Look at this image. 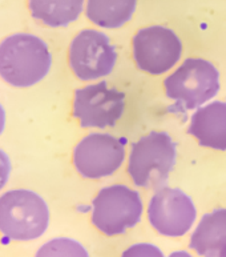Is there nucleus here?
Returning a JSON list of instances; mask_svg holds the SVG:
<instances>
[{"instance_id":"19","label":"nucleus","mask_w":226,"mask_h":257,"mask_svg":"<svg viewBox=\"0 0 226 257\" xmlns=\"http://www.w3.org/2000/svg\"><path fill=\"white\" fill-rule=\"evenodd\" d=\"M169 257H193L192 254H189L188 252H185V250H177V252H173L170 253Z\"/></svg>"},{"instance_id":"6","label":"nucleus","mask_w":226,"mask_h":257,"mask_svg":"<svg viewBox=\"0 0 226 257\" xmlns=\"http://www.w3.org/2000/svg\"><path fill=\"white\" fill-rule=\"evenodd\" d=\"M116 60L117 54L109 38L96 30H83L69 46V67L80 80H96L107 76L115 68Z\"/></svg>"},{"instance_id":"7","label":"nucleus","mask_w":226,"mask_h":257,"mask_svg":"<svg viewBox=\"0 0 226 257\" xmlns=\"http://www.w3.org/2000/svg\"><path fill=\"white\" fill-rule=\"evenodd\" d=\"M125 95L111 88L107 81L76 89L73 97V116L83 128L113 127L124 113Z\"/></svg>"},{"instance_id":"13","label":"nucleus","mask_w":226,"mask_h":257,"mask_svg":"<svg viewBox=\"0 0 226 257\" xmlns=\"http://www.w3.org/2000/svg\"><path fill=\"white\" fill-rule=\"evenodd\" d=\"M32 18L47 27H67L79 19L84 0H28Z\"/></svg>"},{"instance_id":"5","label":"nucleus","mask_w":226,"mask_h":257,"mask_svg":"<svg viewBox=\"0 0 226 257\" xmlns=\"http://www.w3.org/2000/svg\"><path fill=\"white\" fill-rule=\"evenodd\" d=\"M92 223L107 236L124 233L141 220L140 193L125 185L103 188L93 200Z\"/></svg>"},{"instance_id":"16","label":"nucleus","mask_w":226,"mask_h":257,"mask_svg":"<svg viewBox=\"0 0 226 257\" xmlns=\"http://www.w3.org/2000/svg\"><path fill=\"white\" fill-rule=\"evenodd\" d=\"M121 257H164V253L153 244L141 242L129 246L128 249L124 250Z\"/></svg>"},{"instance_id":"8","label":"nucleus","mask_w":226,"mask_h":257,"mask_svg":"<svg viewBox=\"0 0 226 257\" xmlns=\"http://www.w3.org/2000/svg\"><path fill=\"white\" fill-rule=\"evenodd\" d=\"M125 143L108 134L88 135L73 150V165L87 179L111 176L125 159Z\"/></svg>"},{"instance_id":"12","label":"nucleus","mask_w":226,"mask_h":257,"mask_svg":"<svg viewBox=\"0 0 226 257\" xmlns=\"http://www.w3.org/2000/svg\"><path fill=\"white\" fill-rule=\"evenodd\" d=\"M190 248L202 257H226V209L202 216L190 236Z\"/></svg>"},{"instance_id":"9","label":"nucleus","mask_w":226,"mask_h":257,"mask_svg":"<svg viewBox=\"0 0 226 257\" xmlns=\"http://www.w3.org/2000/svg\"><path fill=\"white\" fill-rule=\"evenodd\" d=\"M182 43L172 30L161 26L142 28L133 38V58L137 67L150 75H161L176 65Z\"/></svg>"},{"instance_id":"15","label":"nucleus","mask_w":226,"mask_h":257,"mask_svg":"<svg viewBox=\"0 0 226 257\" xmlns=\"http://www.w3.org/2000/svg\"><path fill=\"white\" fill-rule=\"evenodd\" d=\"M35 257H89L80 242L68 237L52 238L43 244Z\"/></svg>"},{"instance_id":"10","label":"nucleus","mask_w":226,"mask_h":257,"mask_svg":"<svg viewBox=\"0 0 226 257\" xmlns=\"http://www.w3.org/2000/svg\"><path fill=\"white\" fill-rule=\"evenodd\" d=\"M194 204L181 189L162 187L148 205V219L158 233L181 237L190 230L195 220Z\"/></svg>"},{"instance_id":"14","label":"nucleus","mask_w":226,"mask_h":257,"mask_svg":"<svg viewBox=\"0 0 226 257\" xmlns=\"http://www.w3.org/2000/svg\"><path fill=\"white\" fill-rule=\"evenodd\" d=\"M137 0H87V18L103 28H119L128 23Z\"/></svg>"},{"instance_id":"2","label":"nucleus","mask_w":226,"mask_h":257,"mask_svg":"<svg viewBox=\"0 0 226 257\" xmlns=\"http://www.w3.org/2000/svg\"><path fill=\"white\" fill-rule=\"evenodd\" d=\"M50 208L30 189H11L0 196V233L15 241H32L46 233Z\"/></svg>"},{"instance_id":"11","label":"nucleus","mask_w":226,"mask_h":257,"mask_svg":"<svg viewBox=\"0 0 226 257\" xmlns=\"http://www.w3.org/2000/svg\"><path fill=\"white\" fill-rule=\"evenodd\" d=\"M188 132L199 146L226 151V103L213 101L198 108L190 117Z\"/></svg>"},{"instance_id":"1","label":"nucleus","mask_w":226,"mask_h":257,"mask_svg":"<svg viewBox=\"0 0 226 257\" xmlns=\"http://www.w3.org/2000/svg\"><path fill=\"white\" fill-rule=\"evenodd\" d=\"M52 55L32 34H14L0 42V77L15 88H30L50 73Z\"/></svg>"},{"instance_id":"3","label":"nucleus","mask_w":226,"mask_h":257,"mask_svg":"<svg viewBox=\"0 0 226 257\" xmlns=\"http://www.w3.org/2000/svg\"><path fill=\"white\" fill-rule=\"evenodd\" d=\"M176 161V144L166 132L152 131L132 146L128 173L137 187L160 189Z\"/></svg>"},{"instance_id":"17","label":"nucleus","mask_w":226,"mask_h":257,"mask_svg":"<svg viewBox=\"0 0 226 257\" xmlns=\"http://www.w3.org/2000/svg\"><path fill=\"white\" fill-rule=\"evenodd\" d=\"M12 165L10 156L3 150H0V191L7 185L11 176Z\"/></svg>"},{"instance_id":"18","label":"nucleus","mask_w":226,"mask_h":257,"mask_svg":"<svg viewBox=\"0 0 226 257\" xmlns=\"http://www.w3.org/2000/svg\"><path fill=\"white\" fill-rule=\"evenodd\" d=\"M6 121H7V116H6V111L4 107L0 104V135L3 134L4 128H6Z\"/></svg>"},{"instance_id":"4","label":"nucleus","mask_w":226,"mask_h":257,"mask_svg":"<svg viewBox=\"0 0 226 257\" xmlns=\"http://www.w3.org/2000/svg\"><path fill=\"white\" fill-rule=\"evenodd\" d=\"M165 92L177 107L194 109L209 101L219 91V73L203 59H186L164 81Z\"/></svg>"}]
</instances>
